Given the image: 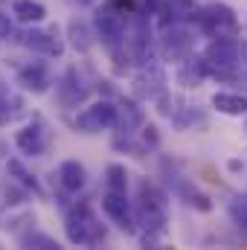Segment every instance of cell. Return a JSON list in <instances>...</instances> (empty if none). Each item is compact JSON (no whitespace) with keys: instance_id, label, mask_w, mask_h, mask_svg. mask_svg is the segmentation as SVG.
Wrapping results in <instances>:
<instances>
[{"instance_id":"6da1fadb","label":"cell","mask_w":247,"mask_h":250,"mask_svg":"<svg viewBox=\"0 0 247 250\" xmlns=\"http://www.w3.org/2000/svg\"><path fill=\"white\" fill-rule=\"evenodd\" d=\"M206 70L209 76H221V79H230L236 64H239V47L233 38H215L206 50Z\"/></svg>"},{"instance_id":"7a4b0ae2","label":"cell","mask_w":247,"mask_h":250,"mask_svg":"<svg viewBox=\"0 0 247 250\" xmlns=\"http://www.w3.org/2000/svg\"><path fill=\"white\" fill-rule=\"evenodd\" d=\"M201 23H204V29H206L209 35H215V38H236V35H239V18H236V12H233L230 6H224V3L206 6L204 15H201Z\"/></svg>"},{"instance_id":"3957f363","label":"cell","mask_w":247,"mask_h":250,"mask_svg":"<svg viewBox=\"0 0 247 250\" xmlns=\"http://www.w3.org/2000/svg\"><path fill=\"white\" fill-rule=\"evenodd\" d=\"M67 239L73 245H96L99 239H105V230H99V224L90 218L87 207H76L67 215Z\"/></svg>"},{"instance_id":"277c9868","label":"cell","mask_w":247,"mask_h":250,"mask_svg":"<svg viewBox=\"0 0 247 250\" xmlns=\"http://www.w3.org/2000/svg\"><path fill=\"white\" fill-rule=\"evenodd\" d=\"M117 123V105L102 99V102H93L87 105L79 117H76V128L84 131V134H96V131H105Z\"/></svg>"},{"instance_id":"5b68a950","label":"cell","mask_w":247,"mask_h":250,"mask_svg":"<svg viewBox=\"0 0 247 250\" xmlns=\"http://www.w3.org/2000/svg\"><path fill=\"white\" fill-rule=\"evenodd\" d=\"M163 84H166L163 67L160 64H143V70L134 76V96L137 99H157V96H163Z\"/></svg>"},{"instance_id":"8992f818","label":"cell","mask_w":247,"mask_h":250,"mask_svg":"<svg viewBox=\"0 0 247 250\" xmlns=\"http://www.w3.org/2000/svg\"><path fill=\"white\" fill-rule=\"evenodd\" d=\"M102 209L123 227L125 233H134L137 227V221H134V215H131V207H128V201H125V192H105V198H102Z\"/></svg>"},{"instance_id":"52a82bcc","label":"cell","mask_w":247,"mask_h":250,"mask_svg":"<svg viewBox=\"0 0 247 250\" xmlns=\"http://www.w3.org/2000/svg\"><path fill=\"white\" fill-rule=\"evenodd\" d=\"M96 32L114 47L117 41H123V35H125V15L123 12H117L114 6L102 9V12L96 15Z\"/></svg>"},{"instance_id":"ba28073f","label":"cell","mask_w":247,"mask_h":250,"mask_svg":"<svg viewBox=\"0 0 247 250\" xmlns=\"http://www.w3.org/2000/svg\"><path fill=\"white\" fill-rule=\"evenodd\" d=\"M23 47H29L32 53H41V56H50V59H59L64 53V41L56 38L53 32H41V29H29L23 32Z\"/></svg>"},{"instance_id":"9c48e42d","label":"cell","mask_w":247,"mask_h":250,"mask_svg":"<svg viewBox=\"0 0 247 250\" xmlns=\"http://www.w3.org/2000/svg\"><path fill=\"white\" fill-rule=\"evenodd\" d=\"M15 143H18V148H21L23 154H32V157H35V154H41V151L47 148V131L38 123H29L26 128L18 131Z\"/></svg>"},{"instance_id":"30bf717a","label":"cell","mask_w":247,"mask_h":250,"mask_svg":"<svg viewBox=\"0 0 247 250\" xmlns=\"http://www.w3.org/2000/svg\"><path fill=\"white\" fill-rule=\"evenodd\" d=\"M189 53H192V35L186 29L172 26L166 32V38H163V56L172 59V62H178V59H186Z\"/></svg>"},{"instance_id":"8fae6325","label":"cell","mask_w":247,"mask_h":250,"mask_svg":"<svg viewBox=\"0 0 247 250\" xmlns=\"http://www.w3.org/2000/svg\"><path fill=\"white\" fill-rule=\"evenodd\" d=\"M117 128H120V134H134L137 128H143L145 125V114H143V108L137 105V102H131V99H125L123 105L117 108Z\"/></svg>"},{"instance_id":"7c38bea8","label":"cell","mask_w":247,"mask_h":250,"mask_svg":"<svg viewBox=\"0 0 247 250\" xmlns=\"http://www.w3.org/2000/svg\"><path fill=\"white\" fill-rule=\"evenodd\" d=\"M18 82L26 87V90H32V93H47L50 90V73L41 67V64H29V67H23L21 73H18Z\"/></svg>"},{"instance_id":"4fadbf2b","label":"cell","mask_w":247,"mask_h":250,"mask_svg":"<svg viewBox=\"0 0 247 250\" xmlns=\"http://www.w3.org/2000/svg\"><path fill=\"white\" fill-rule=\"evenodd\" d=\"M212 108H218L227 117H242L247 114V96L245 93H230V90H218L212 96Z\"/></svg>"},{"instance_id":"5bb4252c","label":"cell","mask_w":247,"mask_h":250,"mask_svg":"<svg viewBox=\"0 0 247 250\" xmlns=\"http://www.w3.org/2000/svg\"><path fill=\"white\" fill-rule=\"evenodd\" d=\"M12 15H15L21 23H41V21L47 18V9H44V3H38V0H15V3H12Z\"/></svg>"},{"instance_id":"9a60e30c","label":"cell","mask_w":247,"mask_h":250,"mask_svg":"<svg viewBox=\"0 0 247 250\" xmlns=\"http://www.w3.org/2000/svg\"><path fill=\"white\" fill-rule=\"evenodd\" d=\"M59 181L67 192H79L84 187V166L79 160H64L62 169H59Z\"/></svg>"},{"instance_id":"2e32d148","label":"cell","mask_w":247,"mask_h":250,"mask_svg":"<svg viewBox=\"0 0 247 250\" xmlns=\"http://www.w3.org/2000/svg\"><path fill=\"white\" fill-rule=\"evenodd\" d=\"M204 76H209V70H206V59H192V56H186L184 67H181V73H178L181 84L195 87V84H201Z\"/></svg>"},{"instance_id":"e0dca14e","label":"cell","mask_w":247,"mask_h":250,"mask_svg":"<svg viewBox=\"0 0 247 250\" xmlns=\"http://www.w3.org/2000/svg\"><path fill=\"white\" fill-rule=\"evenodd\" d=\"M67 35H70V44H73V50L76 53H87L90 47H93V38H90V29H87V23L84 21H70L67 23Z\"/></svg>"},{"instance_id":"ac0fdd59","label":"cell","mask_w":247,"mask_h":250,"mask_svg":"<svg viewBox=\"0 0 247 250\" xmlns=\"http://www.w3.org/2000/svg\"><path fill=\"white\" fill-rule=\"evenodd\" d=\"M84 99V87H79V82H76V73L70 70L67 76H64L62 82V102L67 108H73V105H79Z\"/></svg>"},{"instance_id":"d6986e66","label":"cell","mask_w":247,"mask_h":250,"mask_svg":"<svg viewBox=\"0 0 247 250\" xmlns=\"http://www.w3.org/2000/svg\"><path fill=\"white\" fill-rule=\"evenodd\" d=\"M230 218H233V224L247 236V192L233 195V201H230Z\"/></svg>"},{"instance_id":"ffe728a7","label":"cell","mask_w":247,"mask_h":250,"mask_svg":"<svg viewBox=\"0 0 247 250\" xmlns=\"http://www.w3.org/2000/svg\"><path fill=\"white\" fill-rule=\"evenodd\" d=\"M105 184H108L111 192H125V189H128V172H125V166L111 163V166L105 169Z\"/></svg>"},{"instance_id":"44dd1931","label":"cell","mask_w":247,"mask_h":250,"mask_svg":"<svg viewBox=\"0 0 247 250\" xmlns=\"http://www.w3.org/2000/svg\"><path fill=\"white\" fill-rule=\"evenodd\" d=\"M181 192H184L186 204H192V207H198V209H204V212L212 209V204H209V198H206L204 192H198V189H192V187H181Z\"/></svg>"},{"instance_id":"7402d4cb","label":"cell","mask_w":247,"mask_h":250,"mask_svg":"<svg viewBox=\"0 0 247 250\" xmlns=\"http://www.w3.org/2000/svg\"><path fill=\"white\" fill-rule=\"evenodd\" d=\"M23 245H29V248H41V250H56V248H59V242H56V239H50V236H41V233H35V236H26V239H23Z\"/></svg>"},{"instance_id":"603a6c76","label":"cell","mask_w":247,"mask_h":250,"mask_svg":"<svg viewBox=\"0 0 247 250\" xmlns=\"http://www.w3.org/2000/svg\"><path fill=\"white\" fill-rule=\"evenodd\" d=\"M9 175H18V181H21V184H26V187L38 189V184H35V181H32L29 175H26V169H23V166H21L18 160H9Z\"/></svg>"},{"instance_id":"cb8c5ba5","label":"cell","mask_w":247,"mask_h":250,"mask_svg":"<svg viewBox=\"0 0 247 250\" xmlns=\"http://www.w3.org/2000/svg\"><path fill=\"white\" fill-rule=\"evenodd\" d=\"M140 131H143V143L154 148V146H157V140H160V137H157V128H154V125H143Z\"/></svg>"},{"instance_id":"d4e9b609","label":"cell","mask_w":247,"mask_h":250,"mask_svg":"<svg viewBox=\"0 0 247 250\" xmlns=\"http://www.w3.org/2000/svg\"><path fill=\"white\" fill-rule=\"evenodd\" d=\"M9 105H12V99H9V96L0 90V125H3L6 120H9V117H12V108H9Z\"/></svg>"},{"instance_id":"484cf974","label":"cell","mask_w":247,"mask_h":250,"mask_svg":"<svg viewBox=\"0 0 247 250\" xmlns=\"http://www.w3.org/2000/svg\"><path fill=\"white\" fill-rule=\"evenodd\" d=\"M9 35H12V21L0 12V38H9Z\"/></svg>"},{"instance_id":"4316f807","label":"cell","mask_w":247,"mask_h":250,"mask_svg":"<svg viewBox=\"0 0 247 250\" xmlns=\"http://www.w3.org/2000/svg\"><path fill=\"white\" fill-rule=\"evenodd\" d=\"M79 3H93V0H79Z\"/></svg>"}]
</instances>
